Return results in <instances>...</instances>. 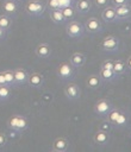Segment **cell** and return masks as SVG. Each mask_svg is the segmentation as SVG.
<instances>
[{
	"instance_id": "obj_1",
	"label": "cell",
	"mask_w": 131,
	"mask_h": 152,
	"mask_svg": "<svg viewBox=\"0 0 131 152\" xmlns=\"http://www.w3.org/2000/svg\"><path fill=\"white\" fill-rule=\"evenodd\" d=\"M100 49L104 52H116L120 49V39L116 36H106L100 42Z\"/></svg>"
},
{
	"instance_id": "obj_2",
	"label": "cell",
	"mask_w": 131,
	"mask_h": 152,
	"mask_svg": "<svg viewBox=\"0 0 131 152\" xmlns=\"http://www.w3.org/2000/svg\"><path fill=\"white\" fill-rule=\"evenodd\" d=\"M85 25L77 20H70L66 26V33L70 38H80L85 34Z\"/></svg>"
},
{
	"instance_id": "obj_3",
	"label": "cell",
	"mask_w": 131,
	"mask_h": 152,
	"mask_svg": "<svg viewBox=\"0 0 131 152\" xmlns=\"http://www.w3.org/2000/svg\"><path fill=\"white\" fill-rule=\"evenodd\" d=\"M25 12L29 14V15H32V17H38V15H42L45 11V5L39 1V0H30L26 2L25 5Z\"/></svg>"
},
{
	"instance_id": "obj_4",
	"label": "cell",
	"mask_w": 131,
	"mask_h": 152,
	"mask_svg": "<svg viewBox=\"0 0 131 152\" xmlns=\"http://www.w3.org/2000/svg\"><path fill=\"white\" fill-rule=\"evenodd\" d=\"M56 74L61 80H70L75 76V68L70 62H63L57 66Z\"/></svg>"
},
{
	"instance_id": "obj_5",
	"label": "cell",
	"mask_w": 131,
	"mask_h": 152,
	"mask_svg": "<svg viewBox=\"0 0 131 152\" xmlns=\"http://www.w3.org/2000/svg\"><path fill=\"white\" fill-rule=\"evenodd\" d=\"M112 108H113L112 102H111L108 99L102 97V99H99V100H98V101L94 103L93 110H94V113H95L96 115L105 118V116L107 115V113H108V112H110Z\"/></svg>"
},
{
	"instance_id": "obj_6",
	"label": "cell",
	"mask_w": 131,
	"mask_h": 152,
	"mask_svg": "<svg viewBox=\"0 0 131 152\" xmlns=\"http://www.w3.org/2000/svg\"><path fill=\"white\" fill-rule=\"evenodd\" d=\"M85 30L89 33H99L102 31V23L98 18H89L85 23Z\"/></svg>"
},
{
	"instance_id": "obj_7",
	"label": "cell",
	"mask_w": 131,
	"mask_h": 152,
	"mask_svg": "<svg viewBox=\"0 0 131 152\" xmlns=\"http://www.w3.org/2000/svg\"><path fill=\"white\" fill-rule=\"evenodd\" d=\"M64 95H66V97L68 100H71V101L77 100L80 97V95H81V89H80V87L77 84L69 83V84H67L64 87Z\"/></svg>"
},
{
	"instance_id": "obj_8",
	"label": "cell",
	"mask_w": 131,
	"mask_h": 152,
	"mask_svg": "<svg viewBox=\"0 0 131 152\" xmlns=\"http://www.w3.org/2000/svg\"><path fill=\"white\" fill-rule=\"evenodd\" d=\"M114 8H116V15H117V20L118 21L126 20V19H129L131 17V5L130 4L114 6Z\"/></svg>"
},
{
	"instance_id": "obj_9",
	"label": "cell",
	"mask_w": 131,
	"mask_h": 152,
	"mask_svg": "<svg viewBox=\"0 0 131 152\" xmlns=\"http://www.w3.org/2000/svg\"><path fill=\"white\" fill-rule=\"evenodd\" d=\"M101 18L105 23H116L117 20V15H116V8L114 6H106L104 7V11L101 12Z\"/></svg>"
},
{
	"instance_id": "obj_10",
	"label": "cell",
	"mask_w": 131,
	"mask_h": 152,
	"mask_svg": "<svg viewBox=\"0 0 131 152\" xmlns=\"http://www.w3.org/2000/svg\"><path fill=\"white\" fill-rule=\"evenodd\" d=\"M2 11H4V13H5L6 15L13 18V17H15L17 13H18V5H17V2L13 1V0H6V1H4V4H2Z\"/></svg>"
},
{
	"instance_id": "obj_11",
	"label": "cell",
	"mask_w": 131,
	"mask_h": 152,
	"mask_svg": "<svg viewBox=\"0 0 131 152\" xmlns=\"http://www.w3.org/2000/svg\"><path fill=\"white\" fill-rule=\"evenodd\" d=\"M68 148H69V141L62 137L56 138L52 142V146H51V150L55 152H64Z\"/></svg>"
},
{
	"instance_id": "obj_12",
	"label": "cell",
	"mask_w": 131,
	"mask_h": 152,
	"mask_svg": "<svg viewBox=\"0 0 131 152\" xmlns=\"http://www.w3.org/2000/svg\"><path fill=\"white\" fill-rule=\"evenodd\" d=\"M35 52L37 55V57L39 58H48L50 57L52 50H51V46L46 43H42V44H38L35 49Z\"/></svg>"
},
{
	"instance_id": "obj_13",
	"label": "cell",
	"mask_w": 131,
	"mask_h": 152,
	"mask_svg": "<svg viewBox=\"0 0 131 152\" xmlns=\"http://www.w3.org/2000/svg\"><path fill=\"white\" fill-rule=\"evenodd\" d=\"M13 75H14V80H15L17 86L27 83L29 74H27V71H26L25 69H23V68H17V69L13 70Z\"/></svg>"
},
{
	"instance_id": "obj_14",
	"label": "cell",
	"mask_w": 131,
	"mask_h": 152,
	"mask_svg": "<svg viewBox=\"0 0 131 152\" xmlns=\"http://www.w3.org/2000/svg\"><path fill=\"white\" fill-rule=\"evenodd\" d=\"M93 140L96 145H106L110 140V133L108 131H104V129H99L98 132H95Z\"/></svg>"
},
{
	"instance_id": "obj_15",
	"label": "cell",
	"mask_w": 131,
	"mask_h": 152,
	"mask_svg": "<svg viewBox=\"0 0 131 152\" xmlns=\"http://www.w3.org/2000/svg\"><path fill=\"white\" fill-rule=\"evenodd\" d=\"M27 83L33 88H40L43 86V83H44V77L39 72H33V74L29 75Z\"/></svg>"
},
{
	"instance_id": "obj_16",
	"label": "cell",
	"mask_w": 131,
	"mask_h": 152,
	"mask_svg": "<svg viewBox=\"0 0 131 152\" xmlns=\"http://www.w3.org/2000/svg\"><path fill=\"white\" fill-rule=\"evenodd\" d=\"M99 76H100L101 81H104V82H113L114 80L118 78V76L114 74V71L112 69H105V68H100Z\"/></svg>"
},
{
	"instance_id": "obj_17",
	"label": "cell",
	"mask_w": 131,
	"mask_h": 152,
	"mask_svg": "<svg viewBox=\"0 0 131 152\" xmlns=\"http://www.w3.org/2000/svg\"><path fill=\"white\" fill-rule=\"evenodd\" d=\"M70 63L74 68H81L86 63V55L82 52H74L70 56Z\"/></svg>"
},
{
	"instance_id": "obj_18",
	"label": "cell",
	"mask_w": 131,
	"mask_h": 152,
	"mask_svg": "<svg viewBox=\"0 0 131 152\" xmlns=\"http://www.w3.org/2000/svg\"><path fill=\"white\" fill-rule=\"evenodd\" d=\"M100 84H101V78H100L99 74H92L86 80V86L89 89H98Z\"/></svg>"
},
{
	"instance_id": "obj_19",
	"label": "cell",
	"mask_w": 131,
	"mask_h": 152,
	"mask_svg": "<svg viewBox=\"0 0 131 152\" xmlns=\"http://www.w3.org/2000/svg\"><path fill=\"white\" fill-rule=\"evenodd\" d=\"M92 8V1L91 0H77L76 1V11L80 14H86Z\"/></svg>"
},
{
	"instance_id": "obj_20",
	"label": "cell",
	"mask_w": 131,
	"mask_h": 152,
	"mask_svg": "<svg viewBox=\"0 0 131 152\" xmlns=\"http://www.w3.org/2000/svg\"><path fill=\"white\" fill-rule=\"evenodd\" d=\"M126 63H125V61H123L121 58H118V59H114L113 61V71H114V74L117 75V76H120V75H123L125 71H126Z\"/></svg>"
},
{
	"instance_id": "obj_21",
	"label": "cell",
	"mask_w": 131,
	"mask_h": 152,
	"mask_svg": "<svg viewBox=\"0 0 131 152\" xmlns=\"http://www.w3.org/2000/svg\"><path fill=\"white\" fill-rule=\"evenodd\" d=\"M50 19L55 24H63L66 21L61 10H51L50 11Z\"/></svg>"
},
{
	"instance_id": "obj_22",
	"label": "cell",
	"mask_w": 131,
	"mask_h": 152,
	"mask_svg": "<svg viewBox=\"0 0 131 152\" xmlns=\"http://www.w3.org/2000/svg\"><path fill=\"white\" fill-rule=\"evenodd\" d=\"M120 109H118V108H112L108 113H107V115L105 116L106 119H107V121L112 125V126H114V124H116V121H117V119H118V115L120 114Z\"/></svg>"
},
{
	"instance_id": "obj_23",
	"label": "cell",
	"mask_w": 131,
	"mask_h": 152,
	"mask_svg": "<svg viewBox=\"0 0 131 152\" xmlns=\"http://www.w3.org/2000/svg\"><path fill=\"white\" fill-rule=\"evenodd\" d=\"M11 26H12V18L6 14H1L0 15V28L8 31Z\"/></svg>"
},
{
	"instance_id": "obj_24",
	"label": "cell",
	"mask_w": 131,
	"mask_h": 152,
	"mask_svg": "<svg viewBox=\"0 0 131 152\" xmlns=\"http://www.w3.org/2000/svg\"><path fill=\"white\" fill-rule=\"evenodd\" d=\"M4 72V76H5V81H6V84L8 87H17V83H15V80H14V75H13V70H5L2 71Z\"/></svg>"
},
{
	"instance_id": "obj_25",
	"label": "cell",
	"mask_w": 131,
	"mask_h": 152,
	"mask_svg": "<svg viewBox=\"0 0 131 152\" xmlns=\"http://www.w3.org/2000/svg\"><path fill=\"white\" fill-rule=\"evenodd\" d=\"M62 13H63V17L66 20H73V18L75 17V10L69 5V6H66V7H62L61 8Z\"/></svg>"
},
{
	"instance_id": "obj_26",
	"label": "cell",
	"mask_w": 131,
	"mask_h": 152,
	"mask_svg": "<svg viewBox=\"0 0 131 152\" xmlns=\"http://www.w3.org/2000/svg\"><path fill=\"white\" fill-rule=\"evenodd\" d=\"M11 97V87L7 84L0 86V101H6Z\"/></svg>"
},
{
	"instance_id": "obj_27",
	"label": "cell",
	"mask_w": 131,
	"mask_h": 152,
	"mask_svg": "<svg viewBox=\"0 0 131 152\" xmlns=\"http://www.w3.org/2000/svg\"><path fill=\"white\" fill-rule=\"evenodd\" d=\"M18 119H19V115H12L7 120V127L13 132H18Z\"/></svg>"
},
{
	"instance_id": "obj_28",
	"label": "cell",
	"mask_w": 131,
	"mask_h": 152,
	"mask_svg": "<svg viewBox=\"0 0 131 152\" xmlns=\"http://www.w3.org/2000/svg\"><path fill=\"white\" fill-rule=\"evenodd\" d=\"M29 127V121L24 115H19L18 119V132H24Z\"/></svg>"
},
{
	"instance_id": "obj_29",
	"label": "cell",
	"mask_w": 131,
	"mask_h": 152,
	"mask_svg": "<svg viewBox=\"0 0 131 152\" xmlns=\"http://www.w3.org/2000/svg\"><path fill=\"white\" fill-rule=\"evenodd\" d=\"M126 124H127V116H126V114L124 112H120V114L118 115V119H117L114 126H117V127H124Z\"/></svg>"
},
{
	"instance_id": "obj_30",
	"label": "cell",
	"mask_w": 131,
	"mask_h": 152,
	"mask_svg": "<svg viewBox=\"0 0 131 152\" xmlns=\"http://www.w3.org/2000/svg\"><path fill=\"white\" fill-rule=\"evenodd\" d=\"M46 6L50 10H61L62 8L60 0H48L46 1Z\"/></svg>"
},
{
	"instance_id": "obj_31",
	"label": "cell",
	"mask_w": 131,
	"mask_h": 152,
	"mask_svg": "<svg viewBox=\"0 0 131 152\" xmlns=\"http://www.w3.org/2000/svg\"><path fill=\"white\" fill-rule=\"evenodd\" d=\"M95 6L99 7V8H104L106 6H108V4L111 2V0H93Z\"/></svg>"
},
{
	"instance_id": "obj_32",
	"label": "cell",
	"mask_w": 131,
	"mask_h": 152,
	"mask_svg": "<svg viewBox=\"0 0 131 152\" xmlns=\"http://www.w3.org/2000/svg\"><path fill=\"white\" fill-rule=\"evenodd\" d=\"M100 68H105V69H113V61L112 59H106L101 63Z\"/></svg>"
},
{
	"instance_id": "obj_33",
	"label": "cell",
	"mask_w": 131,
	"mask_h": 152,
	"mask_svg": "<svg viewBox=\"0 0 131 152\" xmlns=\"http://www.w3.org/2000/svg\"><path fill=\"white\" fill-rule=\"evenodd\" d=\"M7 144V135L2 132H0V148L4 147Z\"/></svg>"
},
{
	"instance_id": "obj_34",
	"label": "cell",
	"mask_w": 131,
	"mask_h": 152,
	"mask_svg": "<svg viewBox=\"0 0 131 152\" xmlns=\"http://www.w3.org/2000/svg\"><path fill=\"white\" fill-rule=\"evenodd\" d=\"M113 6H120V5H126L130 4V0H111Z\"/></svg>"
},
{
	"instance_id": "obj_35",
	"label": "cell",
	"mask_w": 131,
	"mask_h": 152,
	"mask_svg": "<svg viewBox=\"0 0 131 152\" xmlns=\"http://www.w3.org/2000/svg\"><path fill=\"white\" fill-rule=\"evenodd\" d=\"M125 63H126V68H127L129 70H131V55L127 57V59L125 61Z\"/></svg>"
},
{
	"instance_id": "obj_36",
	"label": "cell",
	"mask_w": 131,
	"mask_h": 152,
	"mask_svg": "<svg viewBox=\"0 0 131 152\" xmlns=\"http://www.w3.org/2000/svg\"><path fill=\"white\" fill-rule=\"evenodd\" d=\"M4 84H6L5 76H4V72H0V86H4Z\"/></svg>"
},
{
	"instance_id": "obj_37",
	"label": "cell",
	"mask_w": 131,
	"mask_h": 152,
	"mask_svg": "<svg viewBox=\"0 0 131 152\" xmlns=\"http://www.w3.org/2000/svg\"><path fill=\"white\" fill-rule=\"evenodd\" d=\"M5 33H6V31H5V30H2V28H0V40L5 37Z\"/></svg>"
},
{
	"instance_id": "obj_38",
	"label": "cell",
	"mask_w": 131,
	"mask_h": 152,
	"mask_svg": "<svg viewBox=\"0 0 131 152\" xmlns=\"http://www.w3.org/2000/svg\"><path fill=\"white\" fill-rule=\"evenodd\" d=\"M13 1H15V2H19V1H21V0H13Z\"/></svg>"
},
{
	"instance_id": "obj_39",
	"label": "cell",
	"mask_w": 131,
	"mask_h": 152,
	"mask_svg": "<svg viewBox=\"0 0 131 152\" xmlns=\"http://www.w3.org/2000/svg\"><path fill=\"white\" fill-rule=\"evenodd\" d=\"M130 33H131V32H130Z\"/></svg>"
}]
</instances>
